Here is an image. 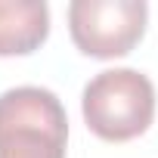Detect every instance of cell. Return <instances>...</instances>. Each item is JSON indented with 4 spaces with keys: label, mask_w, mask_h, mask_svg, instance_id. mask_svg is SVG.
<instances>
[{
    "label": "cell",
    "mask_w": 158,
    "mask_h": 158,
    "mask_svg": "<svg viewBox=\"0 0 158 158\" xmlns=\"http://www.w3.org/2000/svg\"><path fill=\"white\" fill-rule=\"evenodd\" d=\"M50 34L44 0H0V56H28Z\"/></svg>",
    "instance_id": "obj_4"
},
{
    "label": "cell",
    "mask_w": 158,
    "mask_h": 158,
    "mask_svg": "<svg viewBox=\"0 0 158 158\" xmlns=\"http://www.w3.org/2000/svg\"><path fill=\"white\" fill-rule=\"evenodd\" d=\"M81 112L99 139L127 143L149 130L155 118V87L136 68H106L84 87Z\"/></svg>",
    "instance_id": "obj_1"
},
{
    "label": "cell",
    "mask_w": 158,
    "mask_h": 158,
    "mask_svg": "<svg viewBox=\"0 0 158 158\" xmlns=\"http://www.w3.org/2000/svg\"><path fill=\"white\" fill-rule=\"evenodd\" d=\"M68 118L53 90L0 93V158H65Z\"/></svg>",
    "instance_id": "obj_2"
},
{
    "label": "cell",
    "mask_w": 158,
    "mask_h": 158,
    "mask_svg": "<svg viewBox=\"0 0 158 158\" xmlns=\"http://www.w3.org/2000/svg\"><path fill=\"white\" fill-rule=\"evenodd\" d=\"M149 6L143 0H74L68 31L74 47L93 59L127 56L146 34Z\"/></svg>",
    "instance_id": "obj_3"
}]
</instances>
